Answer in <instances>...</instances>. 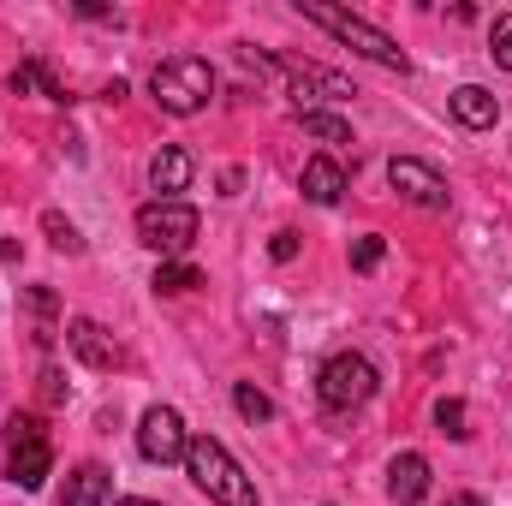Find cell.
Returning a JSON list of instances; mask_svg holds the SVG:
<instances>
[{
	"label": "cell",
	"mask_w": 512,
	"mask_h": 506,
	"mask_svg": "<svg viewBox=\"0 0 512 506\" xmlns=\"http://www.w3.org/2000/svg\"><path fill=\"white\" fill-rule=\"evenodd\" d=\"M298 12L310 18V24H322L334 42H346L352 54H364V60H376V66H387V72H411V60H405V48L387 36V30H376L370 18H358V12H346V6H328V0H298Z\"/></svg>",
	"instance_id": "cell-1"
},
{
	"label": "cell",
	"mask_w": 512,
	"mask_h": 506,
	"mask_svg": "<svg viewBox=\"0 0 512 506\" xmlns=\"http://www.w3.org/2000/svg\"><path fill=\"white\" fill-rule=\"evenodd\" d=\"M185 471H191V483H197L215 506H256V483L245 477V465H239L215 435H191Z\"/></svg>",
	"instance_id": "cell-2"
},
{
	"label": "cell",
	"mask_w": 512,
	"mask_h": 506,
	"mask_svg": "<svg viewBox=\"0 0 512 506\" xmlns=\"http://www.w3.org/2000/svg\"><path fill=\"white\" fill-rule=\"evenodd\" d=\"M149 96L167 108V114H203L209 108V96H215V66L209 60H197V54H173V60H161L155 72H149Z\"/></svg>",
	"instance_id": "cell-3"
},
{
	"label": "cell",
	"mask_w": 512,
	"mask_h": 506,
	"mask_svg": "<svg viewBox=\"0 0 512 506\" xmlns=\"http://www.w3.org/2000/svg\"><path fill=\"white\" fill-rule=\"evenodd\" d=\"M48 471H54L48 429H42L30 411H12V417H6V477H12L24 495H36V489L48 483Z\"/></svg>",
	"instance_id": "cell-4"
},
{
	"label": "cell",
	"mask_w": 512,
	"mask_h": 506,
	"mask_svg": "<svg viewBox=\"0 0 512 506\" xmlns=\"http://www.w3.org/2000/svg\"><path fill=\"white\" fill-rule=\"evenodd\" d=\"M382 387V370L364 358V352H334L322 370H316V399L328 411H358L364 399H376Z\"/></svg>",
	"instance_id": "cell-5"
},
{
	"label": "cell",
	"mask_w": 512,
	"mask_h": 506,
	"mask_svg": "<svg viewBox=\"0 0 512 506\" xmlns=\"http://www.w3.org/2000/svg\"><path fill=\"white\" fill-rule=\"evenodd\" d=\"M197 209L179 197V203H143L137 209V245H149V251H161V256H179V251H191V239H197Z\"/></svg>",
	"instance_id": "cell-6"
},
{
	"label": "cell",
	"mask_w": 512,
	"mask_h": 506,
	"mask_svg": "<svg viewBox=\"0 0 512 506\" xmlns=\"http://www.w3.org/2000/svg\"><path fill=\"white\" fill-rule=\"evenodd\" d=\"M185 447H191L185 417H179L173 405H149L143 423H137V453H143L149 465H185Z\"/></svg>",
	"instance_id": "cell-7"
},
{
	"label": "cell",
	"mask_w": 512,
	"mask_h": 506,
	"mask_svg": "<svg viewBox=\"0 0 512 506\" xmlns=\"http://www.w3.org/2000/svg\"><path fill=\"white\" fill-rule=\"evenodd\" d=\"M387 185H393L405 203H417V209H447V203H453L447 179H441L429 161H417V155H393V161H387Z\"/></svg>",
	"instance_id": "cell-8"
},
{
	"label": "cell",
	"mask_w": 512,
	"mask_h": 506,
	"mask_svg": "<svg viewBox=\"0 0 512 506\" xmlns=\"http://www.w3.org/2000/svg\"><path fill=\"white\" fill-rule=\"evenodd\" d=\"M66 346H72V358H78V364H90V370H120V364H126L120 340H114L102 322H90V316L66 322Z\"/></svg>",
	"instance_id": "cell-9"
},
{
	"label": "cell",
	"mask_w": 512,
	"mask_h": 506,
	"mask_svg": "<svg viewBox=\"0 0 512 506\" xmlns=\"http://www.w3.org/2000/svg\"><path fill=\"white\" fill-rule=\"evenodd\" d=\"M387 501L393 506H423L429 501V459L423 453H399L387 465Z\"/></svg>",
	"instance_id": "cell-10"
},
{
	"label": "cell",
	"mask_w": 512,
	"mask_h": 506,
	"mask_svg": "<svg viewBox=\"0 0 512 506\" xmlns=\"http://www.w3.org/2000/svg\"><path fill=\"white\" fill-rule=\"evenodd\" d=\"M191 173H197V167H191V155H185L179 143H161V149L149 155V185L161 191V203H179V191L191 185Z\"/></svg>",
	"instance_id": "cell-11"
},
{
	"label": "cell",
	"mask_w": 512,
	"mask_h": 506,
	"mask_svg": "<svg viewBox=\"0 0 512 506\" xmlns=\"http://www.w3.org/2000/svg\"><path fill=\"white\" fill-rule=\"evenodd\" d=\"M304 197L310 203H322V209H334L340 197H346V167L334 161V155H316V161H304Z\"/></svg>",
	"instance_id": "cell-12"
},
{
	"label": "cell",
	"mask_w": 512,
	"mask_h": 506,
	"mask_svg": "<svg viewBox=\"0 0 512 506\" xmlns=\"http://www.w3.org/2000/svg\"><path fill=\"white\" fill-rule=\"evenodd\" d=\"M447 102H453V120H459L465 131H489L495 120H501V102H495L483 84H459Z\"/></svg>",
	"instance_id": "cell-13"
},
{
	"label": "cell",
	"mask_w": 512,
	"mask_h": 506,
	"mask_svg": "<svg viewBox=\"0 0 512 506\" xmlns=\"http://www.w3.org/2000/svg\"><path fill=\"white\" fill-rule=\"evenodd\" d=\"M108 489H114V477H108L102 465H78V471L66 477V506H102Z\"/></svg>",
	"instance_id": "cell-14"
},
{
	"label": "cell",
	"mask_w": 512,
	"mask_h": 506,
	"mask_svg": "<svg viewBox=\"0 0 512 506\" xmlns=\"http://www.w3.org/2000/svg\"><path fill=\"white\" fill-rule=\"evenodd\" d=\"M12 90H18V96H30V90H36V96H48V102H66V84L54 78V66H48V60H24V66L12 72Z\"/></svg>",
	"instance_id": "cell-15"
},
{
	"label": "cell",
	"mask_w": 512,
	"mask_h": 506,
	"mask_svg": "<svg viewBox=\"0 0 512 506\" xmlns=\"http://www.w3.org/2000/svg\"><path fill=\"white\" fill-rule=\"evenodd\" d=\"M233 405H239V417H245V423H268V417H274V399H268L262 387H251V381H239V387H233Z\"/></svg>",
	"instance_id": "cell-16"
},
{
	"label": "cell",
	"mask_w": 512,
	"mask_h": 506,
	"mask_svg": "<svg viewBox=\"0 0 512 506\" xmlns=\"http://www.w3.org/2000/svg\"><path fill=\"white\" fill-rule=\"evenodd\" d=\"M191 286H203V274L191 262H161L155 268V292H191Z\"/></svg>",
	"instance_id": "cell-17"
},
{
	"label": "cell",
	"mask_w": 512,
	"mask_h": 506,
	"mask_svg": "<svg viewBox=\"0 0 512 506\" xmlns=\"http://www.w3.org/2000/svg\"><path fill=\"white\" fill-rule=\"evenodd\" d=\"M298 126L310 131V137H322V143H352V126H346V120L316 114V108H310V114H298Z\"/></svg>",
	"instance_id": "cell-18"
},
{
	"label": "cell",
	"mask_w": 512,
	"mask_h": 506,
	"mask_svg": "<svg viewBox=\"0 0 512 506\" xmlns=\"http://www.w3.org/2000/svg\"><path fill=\"white\" fill-rule=\"evenodd\" d=\"M42 233L54 239V251H84V239H78V227H72L66 215H54V209L42 215Z\"/></svg>",
	"instance_id": "cell-19"
},
{
	"label": "cell",
	"mask_w": 512,
	"mask_h": 506,
	"mask_svg": "<svg viewBox=\"0 0 512 506\" xmlns=\"http://www.w3.org/2000/svg\"><path fill=\"white\" fill-rule=\"evenodd\" d=\"M435 423H441V435L465 441V435H471V429H465V399H435Z\"/></svg>",
	"instance_id": "cell-20"
},
{
	"label": "cell",
	"mask_w": 512,
	"mask_h": 506,
	"mask_svg": "<svg viewBox=\"0 0 512 506\" xmlns=\"http://www.w3.org/2000/svg\"><path fill=\"white\" fill-rule=\"evenodd\" d=\"M382 256H387L382 233H364V239L352 245V268H358V274H376V268H382Z\"/></svg>",
	"instance_id": "cell-21"
},
{
	"label": "cell",
	"mask_w": 512,
	"mask_h": 506,
	"mask_svg": "<svg viewBox=\"0 0 512 506\" xmlns=\"http://www.w3.org/2000/svg\"><path fill=\"white\" fill-rule=\"evenodd\" d=\"M24 310H30V316L42 322V340H48V322L60 316V304H54V292H48V286H30V292H24Z\"/></svg>",
	"instance_id": "cell-22"
},
{
	"label": "cell",
	"mask_w": 512,
	"mask_h": 506,
	"mask_svg": "<svg viewBox=\"0 0 512 506\" xmlns=\"http://www.w3.org/2000/svg\"><path fill=\"white\" fill-rule=\"evenodd\" d=\"M489 54H495V66H507L512 72V12L495 18V30H489Z\"/></svg>",
	"instance_id": "cell-23"
},
{
	"label": "cell",
	"mask_w": 512,
	"mask_h": 506,
	"mask_svg": "<svg viewBox=\"0 0 512 506\" xmlns=\"http://www.w3.org/2000/svg\"><path fill=\"white\" fill-rule=\"evenodd\" d=\"M66 399V376L60 370H42V405H60Z\"/></svg>",
	"instance_id": "cell-24"
},
{
	"label": "cell",
	"mask_w": 512,
	"mask_h": 506,
	"mask_svg": "<svg viewBox=\"0 0 512 506\" xmlns=\"http://www.w3.org/2000/svg\"><path fill=\"white\" fill-rule=\"evenodd\" d=\"M268 256H274V262H292V256H298V233H274Z\"/></svg>",
	"instance_id": "cell-25"
},
{
	"label": "cell",
	"mask_w": 512,
	"mask_h": 506,
	"mask_svg": "<svg viewBox=\"0 0 512 506\" xmlns=\"http://www.w3.org/2000/svg\"><path fill=\"white\" fill-rule=\"evenodd\" d=\"M447 506H483V501H477V495H453Z\"/></svg>",
	"instance_id": "cell-26"
},
{
	"label": "cell",
	"mask_w": 512,
	"mask_h": 506,
	"mask_svg": "<svg viewBox=\"0 0 512 506\" xmlns=\"http://www.w3.org/2000/svg\"><path fill=\"white\" fill-rule=\"evenodd\" d=\"M120 506H161V501H120Z\"/></svg>",
	"instance_id": "cell-27"
}]
</instances>
